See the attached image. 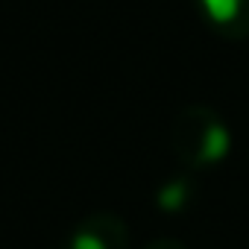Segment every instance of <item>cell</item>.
Listing matches in <instances>:
<instances>
[{"label":"cell","mask_w":249,"mask_h":249,"mask_svg":"<svg viewBox=\"0 0 249 249\" xmlns=\"http://www.w3.org/2000/svg\"><path fill=\"white\" fill-rule=\"evenodd\" d=\"M226 150H229V135L223 129H211L208 132V141H205L208 159H220V156H226Z\"/></svg>","instance_id":"2"},{"label":"cell","mask_w":249,"mask_h":249,"mask_svg":"<svg viewBox=\"0 0 249 249\" xmlns=\"http://www.w3.org/2000/svg\"><path fill=\"white\" fill-rule=\"evenodd\" d=\"M73 249H103V243H100V237H94V234H76V240H73Z\"/></svg>","instance_id":"3"},{"label":"cell","mask_w":249,"mask_h":249,"mask_svg":"<svg viewBox=\"0 0 249 249\" xmlns=\"http://www.w3.org/2000/svg\"><path fill=\"white\" fill-rule=\"evenodd\" d=\"M202 6H205V12H208L214 21L226 24V21H231V18L237 15L240 0H202Z\"/></svg>","instance_id":"1"}]
</instances>
